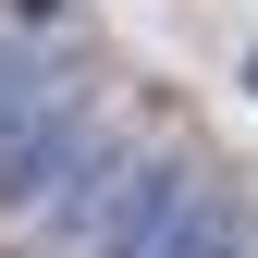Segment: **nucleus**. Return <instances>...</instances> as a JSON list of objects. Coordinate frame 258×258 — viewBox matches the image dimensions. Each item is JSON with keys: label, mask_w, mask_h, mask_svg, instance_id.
Instances as JSON below:
<instances>
[{"label": "nucleus", "mask_w": 258, "mask_h": 258, "mask_svg": "<svg viewBox=\"0 0 258 258\" xmlns=\"http://www.w3.org/2000/svg\"><path fill=\"white\" fill-rule=\"evenodd\" d=\"M246 221V197L209 172V160H184V148H160L136 160V172L111 184V209H99V258H221V234Z\"/></svg>", "instance_id": "obj_2"}, {"label": "nucleus", "mask_w": 258, "mask_h": 258, "mask_svg": "<svg viewBox=\"0 0 258 258\" xmlns=\"http://www.w3.org/2000/svg\"><path fill=\"white\" fill-rule=\"evenodd\" d=\"M74 99V61H61L49 37H0V136H25L37 111Z\"/></svg>", "instance_id": "obj_3"}, {"label": "nucleus", "mask_w": 258, "mask_h": 258, "mask_svg": "<svg viewBox=\"0 0 258 258\" xmlns=\"http://www.w3.org/2000/svg\"><path fill=\"white\" fill-rule=\"evenodd\" d=\"M13 13H25V25H61V13H74V0H13Z\"/></svg>", "instance_id": "obj_4"}, {"label": "nucleus", "mask_w": 258, "mask_h": 258, "mask_svg": "<svg viewBox=\"0 0 258 258\" xmlns=\"http://www.w3.org/2000/svg\"><path fill=\"white\" fill-rule=\"evenodd\" d=\"M246 99H258V49H246Z\"/></svg>", "instance_id": "obj_5"}, {"label": "nucleus", "mask_w": 258, "mask_h": 258, "mask_svg": "<svg viewBox=\"0 0 258 258\" xmlns=\"http://www.w3.org/2000/svg\"><path fill=\"white\" fill-rule=\"evenodd\" d=\"M123 172H136V148L86 99H61V111L25 123V136H0V221H13L25 246H86Z\"/></svg>", "instance_id": "obj_1"}]
</instances>
